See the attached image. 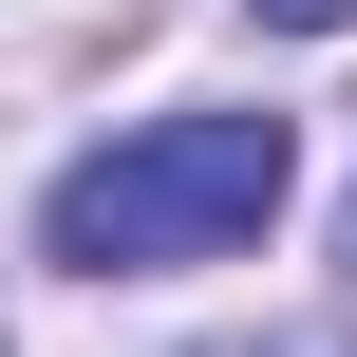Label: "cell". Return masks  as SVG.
Segmentation results:
<instances>
[{"instance_id": "7a4b0ae2", "label": "cell", "mask_w": 357, "mask_h": 357, "mask_svg": "<svg viewBox=\"0 0 357 357\" xmlns=\"http://www.w3.org/2000/svg\"><path fill=\"white\" fill-rule=\"evenodd\" d=\"M264 19H282V38H357V0H264Z\"/></svg>"}, {"instance_id": "6da1fadb", "label": "cell", "mask_w": 357, "mask_h": 357, "mask_svg": "<svg viewBox=\"0 0 357 357\" xmlns=\"http://www.w3.org/2000/svg\"><path fill=\"white\" fill-rule=\"evenodd\" d=\"M282 188H301V132H282V113H151V132H113V151L56 169L38 245H56L75 282H169V264L264 245Z\"/></svg>"}, {"instance_id": "3957f363", "label": "cell", "mask_w": 357, "mask_h": 357, "mask_svg": "<svg viewBox=\"0 0 357 357\" xmlns=\"http://www.w3.org/2000/svg\"><path fill=\"white\" fill-rule=\"evenodd\" d=\"M207 357H320V339H207Z\"/></svg>"}]
</instances>
